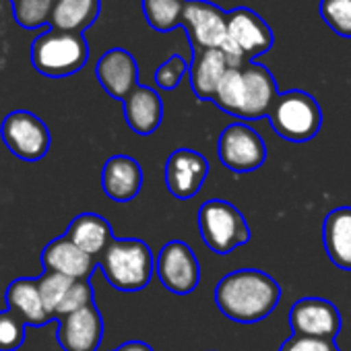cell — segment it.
I'll use <instances>...</instances> for the list:
<instances>
[{
  "mask_svg": "<svg viewBox=\"0 0 351 351\" xmlns=\"http://www.w3.org/2000/svg\"><path fill=\"white\" fill-rule=\"evenodd\" d=\"M279 283L258 269L232 271L215 287V304L221 314L240 324L265 320L279 304Z\"/></svg>",
  "mask_w": 351,
  "mask_h": 351,
  "instance_id": "cell-1",
  "label": "cell"
},
{
  "mask_svg": "<svg viewBox=\"0 0 351 351\" xmlns=\"http://www.w3.org/2000/svg\"><path fill=\"white\" fill-rule=\"evenodd\" d=\"M279 97L273 73L256 62H246L244 66H232L223 75L213 104L240 120H261L269 118L275 101Z\"/></svg>",
  "mask_w": 351,
  "mask_h": 351,
  "instance_id": "cell-2",
  "label": "cell"
},
{
  "mask_svg": "<svg viewBox=\"0 0 351 351\" xmlns=\"http://www.w3.org/2000/svg\"><path fill=\"white\" fill-rule=\"evenodd\" d=\"M97 267L112 287L120 291H141L151 283L155 258L147 242L136 238H114L97 258Z\"/></svg>",
  "mask_w": 351,
  "mask_h": 351,
  "instance_id": "cell-3",
  "label": "cell"
},
{
  "mask_svg": "<svg viewBox=\"0 0 351 351\" xmlns=\"http://www.w3.org/2000/svg\"><path fill=\"white\" fill-rule=\"evenodd\" d=\"M89 60V46L83 34L46 29L32 42L34 69L50 79H64L79 73Z\"/></svg>",
  "mask_w": 351,
  "mask_h": 351,
  "instance_id": "cell-4",
  "label": "cell"
},
{
  "mask_svg": "<svg viewBox=\"0 0 351 351\" xmlns=\"http://www.w3.org/2000/svg\"><path fill=\"white\" fill-rule=\"evenodd\" d=\"M269 122L281 138L289 143H306L320 132L322 110L310 93L289 89L279 93L269 114Z\"/></svg>",
  "mask_w": 351,
  "mask_h": 351,
  "instance_id": "cell-5",
  "label": "cell"
},
{
  "mask_svg": "<svg viewBox=\"0 0 351 351\" xmlns=\"http://www.w3.org/2000/svg\"><path fill=\"white\" fill-rule=\"evenodd\" d=\"M199 232L207 248L215 254H230L232 250L250 242V228L232 203L211 199L199 209Z\"/></svg>",
  "mask_w": 351,
  "mask_h": 351,
  "instance_id": "cell-6",
  "label": "cell"
},
{
  "mask_svg": "<svg viewBox=\"0 0 351 351\" xmlns=\"http://www.w3.org/2000/svg\"><path fill=\"white\" fill-rule=\"evenodd\" d=\"M273 48V32L267 21L248 7L228 11V44L221 48L230 66H244Z\"/></svg>",
  "mask_w": 351,
  "mask_h": 351,
  "instance_id": "cell-7",
  "label": "cell"
},
{
  "mask_svg": "<svg viewBox=\"0 0 351 351\" xmlns=\"http://www.w3.org/2000/svg\"><path fill=\"white\" fill-rule=\"evenodd\" d=\"M0 136L7 149L23 161H38L46 157L52 143L44 120L27 110H15L7 114L0 124Z\"/></svg>",
  "mask_w": 351,
  "mask_h": 351,
  "instance_id": "cell-8",
  "label": "cell"
},
{
  "mask_svg": "<svg viewBox=\"0 0 351 351\" xmlns=\"http://www.w3.org/2000/svg\"><path fill=\"white\" fill-rule=\"evenodd\" d=\"M155 275L167 291L186 295L193 293L201 281V265L186 242L171 240L159 250L155 258Z\"/></svg>",
  "mask_w": 351,
  "mask_h": 351,
  "instance_id": "cell-9",
  "label": "cell"
},
{
  "mask_svg": "<svg viewBox=\"0 0 351 351\" xmlns=\"http://www.w3.org/2000/svg\"><path fill=\"white\" fill-rule=\"evenodd\" d=\"M221 163L234 173L256 171L267 161L263 136L246 122H234L223 128L217 143Z\"/></svg>",
  "mask_w": 351,
  "mask_h": 351,
  "instance_id": "cell-10",
  "label": "cell"
},
{
  "mask_svg": "<svg viewBox=\"0 0 351 351\" xmlns=\"http://www.w3.org/2000/svg\"><path fill=\"white\" fill-rule=\"evenodd\" d=\"M182 27L193 50H221L228 44V13L209 0H186Z\"/></svg>",
  "mask_w": 351,
  "mask_h": 351,
  "instance_id": "cell-11",
  "label": "cell"
},
{
  "mask_svg": "<svg viewBox=\"0 0 351 351\" xmlns=\"http://www.w3.org/2000/svg\"><path fill=\"white\" fill-rule=\"evenodd\" d=\"M209 176V161L195 149H176L165 161L163 178L171 197L186 201L193 199Z\"/></svg>",
  "mask_w": 351,
  "mask_h": 351,
  "instance_id": "cell-12",
  "label": "cell"
},
{
  "mask_svg": "<svg viewBox=\"0 0 351 351\" xmlns=\"http://www.w3.org/2000/svg\"><path fill=\"white\" fill-rule=\"evenodd\" d=\"M289 326L298 337L335 341L341 330V314L324 298H302L289 310Z\"/></svg>",
  "mask_w": 351,
  "mask_h": 351,
  "instance_id": "cell-13",
  "label": "cell"
},
{
  "mask_svg": "<svg viewBox=\"0 0 351 351\" xmlns=\"http://www.w3.org/2000/svg\"><path fill=\"white\" fill-rule=\"evenodd\" d=\"M104 339V318L95 304L58 318L56 341L64 351H97Z\"/></svg>",
  "mask_w": 351,
  "mask_h": 351,
  "instance_id": "cell-14",
  "label": "cell"
},
{
  "mask_svg": "<svg viewBox=\"0 0 351 351\" xmlns=\"http://www.w3.org/2000/svg\"><path fill=\"white\" fill-rule=\"evenodd\" d=\"M95 77L114 99H126L138 87V64L124 48L108 50L95 64Z\"/></svg>",
  "mask_w": 351,
  "mask_h": 351,
  "instance_id": "cell-15",
  "label": "cell"
},
{
  "mask_svg": "<svg viewBox=\"0 0 351 351\" xmlns=\"http://www.w3.org/2000/svg\"><path fill=\"white\" fill-rule=\"evenodd\" d=\"M101 189L114 203H130L143 189V167L128 155H114L101 169Z\"/></svg>",
  "mask_w": 351,
  "mask_h": 351,
  "instance_id": "cell-16",
  "label": "cell"
},
{
  "mask_svg": "<svg viewBox=\"0 0 351 351\" xmlns=\"http://www.w3.org/2000/svg\"><path fill=\"white\" fill-rule=\"evenodd\" d=\"M42 265L44 271L64 275L75 281L89 279L97 267V258L83 252L79 246H75L66 236L52 240L42 250Z\"/></svg>",
  "mask_w": 351,
  "mask_h": 351,
  "instance_id": "cell-17",
  "label": "cell"
},
{
  "mask_svg": "<svg viewBox=\"0 0 351 351\" xmlns=\"http://www.w3.org/2000/svg\"><path fill=\"white\" fill-rule=\"evenodd\" d=\"M230 60L223 50H193V62L189 69L191 87L199 99H211L217 93V87L228 73Z\"/></svg>",
  "mask_w": 351,
  "mask_h": 351,
  "instance_id": "cell-18",
  "label": "cell"
},
{
  "mask_svg": "<svg viewBox=\"0 0 351 351\" xmlns=\"http://www.w3.org/2000/svg\"><path fill=\"white\" fill-rule=\"evenodd\" d=\"M124 118L132 132L141 136L153 134L163 118V101L159 93L151 87L138 85L124 99Z\"/></svg>",
  "mask_w": 351,
  "mask_h": 351,
  "instance_id": "cell-19",
  "label": "cell"
},
{
  "mask_svg": "<svg viewBox=\"0 0 351 351\" xmlns=\"http://www.w3.org/2000/svg\"><path fill=\"white\" fill-rule=\"evenodd\" d=\"M326 256L341 271H351V207L332 209L322 223Z\"/></svg>",
  "mask_w": 351,
  "mask_h": 351,
  "instance_id": "cell-20",
  "label": "cell"
},
{
  "mask_svg": "<svg viewBox=\"0 0 351 351\" xmlns=\"http://www.w3.org/2000/svg\"><path fill=\"white\" fill-rule=\"evenodd\" d=\"M5 300H7V308L13 310L29 326H44L50 320H54L42 302L38 279H27V277L15 279L7 287Z\"/></svg>",
  "mask_w": 351,
  "mask_h": 351,
  "instance_id": "cell-21",
  "label": "cell"
},
{
  "mask_svg": "<svg viewBox=\"0 0 351 351\" xmlns=\"http://www.w3.org/2000/svg\"><path fill=\"white\" fill-rule=\"evenodd\" d=\"M75 246L87 252L93 258H99L106 248L114 242L112 226L97 213H81L77 215L64 234Z\"/></svg>",
  "mask_w": 351,
  "mask_h": 351,
  "instance_id": "cell-22",
  "label": "cell"
},
{
  "mask_svg": "<svg viewBox=\"0 0 351 351\" xmlns=\"http://www.w3.org/2000/svg\"><path fill=\"white\" fill-rule=\"evenodd\" d=\"M101 0H56L52 7L50 27L83 34L99 17Z\"/></svg>",
  "mask_w": 351,
  "mask_h": 351,
  "instance_id": "cell-23",
  "label": "cell"
},
{
  "mask_svg": "<svg viewBox=\"0 0 351 351\" xmlns=\"http://www.w3.org/2000/svg\"><path fill=\"white\" fill-rule=\"evenodd\" d=\"M143 15L155 32H173L182 25L186 0H141Z\"/></svg>",
  "mask_w": 351,
  "mask_h": 351,
  "instance_id": "cell-24",
  "label": "cell"
},
{
  "mask_svg": "<svg viewBox=\"0 0 351 351\" xmlns=\"http://www.w3.org/2000/svg\"><path fill=\"white\" fill-rule=\"evenodd\" d=\"M13 17L23 29H40L50 25L52 17V0H11Z\"/></svg>",
  "mask_w": 351,
  "mask_h": 351,
  "instance_id": "cell-25",
  "label": "cell"
},
{
  "mask_svg": "<svg viewBox=\"0 0 351 351\" xmlns=\"http://www.w3.org/2000/svg\"><path fill=\"white\" fill-rule=\"evenodd\" d=\"M75 279H69L64 275H58V273H50V271H44L40 277H38V287H40V293H42V302L48 310V314L52 318H56V310L60 306V302L64 300L69 287L73 285Z\"/></svg>",
  "mask_w": 351,
  "mask_h": 351,
  "instance_id": "cell-26",
  "label": "cell"
},
{
  "mask_svg": "<svg viewBox=\"0 0 351 351\" xmlns=\"http://www.w3.org/2000/svg\"><path fill=\"white\" fill-rule=\"evenodd\" d=\"M320 17L341 38H351V0H320Z\"/></svg>",
  "mask_w": 351,
  "mask_h": 351,
  "instance_id": "cell-27",
  "label": "cell"
},
{
  "mask_svg": "<svg viewBox=\"0 0 351 351\" xmlns=\"http://www.w3.org/2000/svg\"><path fill=\"white\" fill-rule=\"evenodd\" d=\"M25 341V322L13 312H0V351H17Z\"/></svg>",
  "mask_w": 351,
  "mask_h": 351,
  "instance_id": "cell-28",
  "label": "cell"
},
{
  "mask_svg": "<svg viewBox=\"0 0 351 351\" xmlns=\"http://www.w3.org/2000/svg\"><path fill=\"white\" fill-rule=\"evenodd\" d=\"M91 304H93V285L89 283V279L73 281V285L69 287L64 300L60 302V306L56 310V318L79 312V310H83V308H87Z\"/></svg>",
  "mask_w": 351,
  "mask_h": 351,
  "instance_id": "cell-29",
  "label": "cell"
},
{
  "mask_svg": "<svg viewBox=\"0 0 351 351\" xmlns=\"http://www.w3.org/2000/svg\"><path fill=\"white\" fill-rule=\"evenodd\" d=\"M191 64L180 56V54H173L169 56L157 71H155V83L159 89L163 91H173L176 87L180 85L182 77L189 73Z\"/></svg>",
  "mask_w": 351,
  "mask_h": 351,
  "instance_id": "cell-30",
  "label": "cell"
},
{
  "mask_svg": "<svg viewBox=\"0 0 351 351\" xmlns=\"http://www.w3.org/2000/svg\"><path fill=\"white\" fill-rule=\"evenodd\" d=\"M279 351H337L335 341L324 339H310V337H298L291 335Z\"/></svg>",
  "mask_w": 351,
  "mask_h": 351,
  "instance_id": "cell-31",
  "label": "cell"
},
{
  "mask_svg": "<svg viewBox=\"0 0 351 351\" xmlns=\"http://www.w3.org/2000/svg\"><path fill=\"white\" fill-rule=\"evenodd\" d=\"M116 351H153V349H151V345H147L143 341H126Z\"/></svg>",
  "mask_w": 351,
  "mask_h": 351,
  "instance_id": "cell-32",
  "label": "cell"
},
{
  "mask_svg": "<svg viewBox=\"0 0 351 351\" xmlns=\"http://www.w3.org/2000/svg\"><path fill=\"white\" fill-rule=\"evenodd\" d=\"M52 3H56V0H52Z\"/></svg>",
  "mask_w": 351,
  "mask_h": 351,
  "instance_id": "cell-33",
  "label": "cell"
},
{
  "mask_svg": "<svg viewBox=\"0 0 351 351\" xmlns=\"http://www.w3.org/2000/svg\"><path fill=\"white\" fill-rule=\"evenodd\" d=\"M337 351H339V349H337Z\"/></svg>",
  "mask_w": 351,
  "mask_h": 351,
  "instance_id": "cell-34",
  "label": "cell"
}]
</instances>
